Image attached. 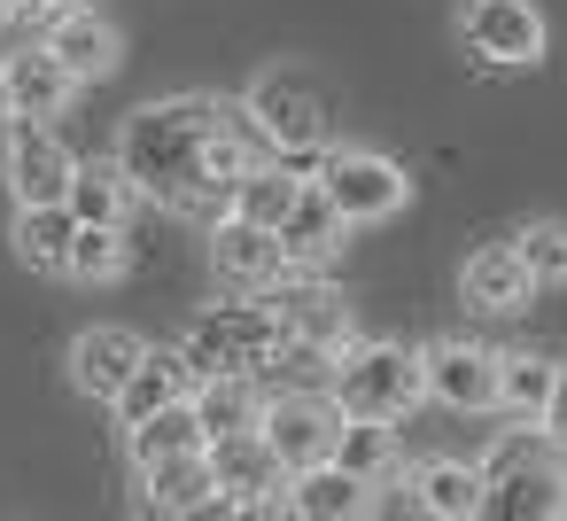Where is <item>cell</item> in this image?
Returning <instances> with one entry per match:
<instances>
[{"mask_svg": "<svg viewBox=\"0 0 567 521\" xmlns=\"http://www.w3.org/2000/svg\"><path fill=\"white\" fill-rule=\"evenodd\" d=\"M265 133L241 102H210V94H164L148 110L125 118L117 133V164L141 187V203H164L179 218L195 211H226L234 180L249 164H265Z\"/></svg>", "mask_w": 567, "mask_h": 521, "instance_id": "6da1fadb", "label": "cell"}, {"mask_svg": "<svg viewBox=\"0 0 567 521\" xmlns=\"http://www.w3.org/2000/svg\"><path fill=\"white\" fill-rule=\"evenodd\" d=\"M482 513L505 521H559L567 513V443L536 436H497L482 459Z\"/></svg>", "mask_w": 567, "mask_h": 521, "instance_id": "7a4b0ae2", "label": "cell"}, {"mask_svg": "<svg viewBox=\"0 0 567 521\" xmlns=\"http://www.w3.org/2000/svg\"><path fill=\"white\" fill-rule=\"evenodd\" d=\"M280 343H288V327H280V304L272 296H226V304H210L195 327H187V366L195 374H265L272 358H280Z\"/></svg>", "mask_w": 567, "mask_h": 521, "instance_id": "3957f363", "label": "cell"}, {"mask_svg": "<svg viewBox=\"0 0 567 521\" xmlns=\"http://www.w3.org/2000/svg\"><path fill=\"white\" fill-rule=\"evenodd\" d=\"M334 397H342V412H358V420H404L420 397H427V381H420V350L412 343H342L334 350Z\"/></svg>", "mask_w": 567, "mask_h": 521, "instance_id": "277c9868", "label": "cell"}, {"mask_svg": "<svg viewBox=\"0 0 567 521\" xmlns=\"http://www.w3.org/2000/svg\"><path fill=\"white\" fill-rule=\"evenodd\" d=\"M342 397L334 389H319V381H288V389H265V412H257V436L272 443V459L296 474V467H319V459H334V443H342Z\"/></svg>", "mask_w": 567, "mask_h": 521, "instance_id": "5b68a950", "label": "cell"}, {"mask_svg": "<svg viewBox=\"0 0 567 521\" xmlns=\"http://www.w3.org/2000/svg\"><path fill=\"white\" fill-rule=\"evenodd\" d=\"M319 187L334 195V211H342L350 226H381V218H396V211L412 203L404 164L381 156V149H327V156H319Z\"/></svg>", "mask_w": 567, "mask_h": 521, "instance_id": "8992f818", "label": "cell"}, {"mask_svg": "<svg viewBox=\"0 0 567 521\" xmlns=\"http://www.w3.org/2000/svg\"><path fill=\"white\" fill-rule=\"evenodd\" d=\"M249 118H257V133L280 149V156H311V149H327V94L303 79V71H265L257 86H249V102H241Z\"/></svg>", "mask_w": 567, "mask_h": 521, "instance_id": "52a82bcc", "label": "cell"}, {"mask_svg": "<svg viewBox=\"0 0 567 521\" xmlns=\"http://www.w3.org/2000/svg\"><path fill=\"white\" fill-rule=\"evenodd\" d=\"M210 280L226 296H272L288 280V257H280V234L272 226H249L234 211H218L210 226Z\"/></svg>", "mask_w": 567, "mask_h": 521, "instance_id": "ba28073f", "label": "cell"}, {"mask_svg": "<svg viewBox=\"0 0 567 521\" xmlns=\"http://www.w3.org/2000/svg\"><path fill=\"white\" fill-rule=\"evenodd\" d=\"M458 40H466V55L489 63V71H528V63L544 55V17L528 9V0H466Z\"/></svg>", "mask_w": 567, "mask_h": 521, "instance_id": "9c48e42d", "label": "cell"}, {"mask_svg": "<svg viewBox=\"0 0 567 521\" xmlns=\"http://www.w3.org/2000/svg\"><path fill=\"white\" fill-rule=\"evenodd\" d=\"M210 474H218V505H234V513H265L288 490V467L272 459V443L257 428L210 436Z\"/></svg>", "mask_w": 567, "mask_h": 521, "instance_id": "30bf717a", "label": "cell"}, {"mask_svg": "<svg viewBox=\"0 0 567 521\" xmlns=\"http://www.w3.org/2000/svg\"><path fill=\"white\" fill-rule=\"evenodd\" d=\"M71 172H79V156L55 133V118H9V187H17V203H63Z\"/></svg>", "mask_w": 567, "mask_h": 521, "instance_id": "8fae6325", "label": "cell"}, {"mask_svg": "<svg viewBox=\"0 0 567 521\" xmlns=\"http://www.w3.org/2000/svg\"><path fill=\"white\" fill-rule=\"evenodd\" d=\"M420 381H427V397L451 405V412H497V350H482V343H466V335L427 343V350H420Z\"/></svg>", "mask_w": 567, "mask_h": 521, "instance_id": "7c38bea8", "label": "cell"}, {"mask_svg": "<svg viewBox=\"0 0 567 521\" xmlns=\"http://www.w3.org/2000/svg\"><path fill=\"white\" fill-rule=\"evenodd\" d=\"M40 48H55V55L71 63V79H79V86L110 79V71H117V55H125L117 24H110L102 9H86V0H55V9H48V32H40Z\"/></svg>", "mask_w": 567, "mask_h": 521, "instance_id": "4fadbf2b", "label": "cell"}, {"mask_svg": "<svg viewBox=\"0 0 567 521\" xmlns=\"http://www.w3.org/2000/svg\"><path fill=\"white\" fill-rule=\"evenodd\" d=\"M280 234V257H288V273H327L334 257H342V242H350V218L334 211V195L327 187H296V203H288V218L272 226Z\"/></svg>", "mask_w": 567, "mask_h": 521, "instance_id": "5bb4252c", "label": "cell"}, {"mask_svg": "<svg viewBox=\"0 0 567 521\" xmlns=\"http://www.w3.org/2000/svg\"><path fill=\"white\" fill-rule=\"evenodd\" d=\"M458 296H466V311H482V319H513V311L536 304V280H528V265H520L513 242H489V249H474V257L458 265Z\"/></svg>", "mask_w": 567, "mask_h": 521, "instance_id": "9a60e30c", "label": "cell"}, {"mask_svg": "<svg viewBox=\"0 0 567 521\" xmlns=\"http://www.w3.org/2000/svg\"><path fill=\"white\" fill-rule=\"evenodd\" d=\"M280 513H303V521H350V513H373V482L350 474L342 459H319V467H296V474H288Z\"/></svg>", "mask_w": 567, "mask_h": 521, "instance_id": "2e32d148", "label": "cell"}, {"mask_svg": "<svg viewBox=\"0 0 567 521\" xmlns=\"http://www.w3.org/2000/svg\"><path fill=\"white\" fill-rule=\"evenodd\" d=\"M0 86H9V118H63L79 79L55 48H17L9 63H0Z\"/></svg>", "mask_w": 567, "mask_h": 521, "instance_id": "e0dca14e", "label": "cell"}, {"mask_svg": "<svg viewBox=\"0 0 567 521\" xmlns=\"http://www.w3.org/2000/svg\"><path fill=\"white\" fill-rule=\"evenodd\" d=\"M141 335L133 327H86L79 343H71V381H79V397H94V405H117V389L133 381V366H141Z\"/></svg>", "mask_w": 567, "mask_h": 521, "instance_id": "ac0fdd59", "label": "cell"}, {"mask_svg": "<svg viewBox=\"0 0 567 521\" xmlns=\"http://www.w3.org/2000/svg\"><path fill=\"white\" fill-rule=\"evenodd\" d=\"M296 288H272V304H280V327L296 335V343H319V350H342L350 343V304H342V288H327L319 273H288Z\"/></svg>", "mask_w": 567, "mask_h": 521, "instance_id": "d6986e66", "label": "cell"}, {"mask_svg": "<svg viewBox=\"0 0 567 521\" xmlns=\"http://www.w3.org/2000/svg\"><path fill=\"white\" fill-rule=\"evenodd\" d=\"M404 505L435 513V521H474L482 513V467H466V459H420L404 474Z\"/></svg>", "mask_w": 567, "mask_h": 521, "instance_id": "ffe728a7", "label": "cell"}, {"mask_svg": "<svg viewBox=\"0 0 567 521\" xmlns=\"http://www.w3.org/2000/svg\"><path fill=\"white\" fill-rule=\"evenodd\" d=\"M17 257L48 280H71V242H79V211L71 203H17Z\"/></svg>", "mask_w": 567, "mask_h": 521, "instance_id": "44dd1931", "label": "cell"}, {"mask_svg": "<svg viewBox=\"0 0 567 521\" xmlns=\"http://www.w3.org/2000/svg\"><path fill=\"white\" fill-rule=\"evenodd\" d=\"M195 389V366H187V350H141V366H133V381L117 389V420L133 428V420H148V412H164V405H179Z\"/></svg>", "mask_w": 567, "mask_h": 521, "instance_id": "7402d4cb", "label": "cell"}, {"mask_svg": "<svg viewBox=\"0 0 567 521\" xmlns=\"http://www.w3.org/2000/svg\"><path fill=\"white\" fill-rule=\"evenodd\" d=\"M141 490H148V505H156V513H203V505H218L210 443H203V451H179V459L141 467Z\"/></svg>", "mask_w": 567, "mask_h": 521, "instance_id": "603a6c76", "label": "cell"}, {"mask_svg": "<svg viewBox=\"0 0 567 521\" xmlns=\"http://www.w3.org/2000/svg\"><path fill=\"white\" fill-rule=\"evenodd\" d=\"M265 412V374H195V420L210 436H234V428H257Z\"/></svg>", "mask_w": 567, "mask_h": 521, "instance_id": "cb8c5ba5", "label": "cell"}, {"mask_svg": "<svg viewBox=\"0 0 567 521\" xmlns=\"http://www.w3.org/2000/svg\"><path fill=\"white\" fill-rule=\"evenodd\" d=\"M63 203L79 211V226H133V203H141V187L125 180V164H79Z\"/></svg>", "mask_w": 567, "mask_h": 521, "instance_id": "d4e9b609", "label": "cell"}, {"mask_svg": "<svg viewBox=\"0 0 567 521\" xmlns=\"http://www.w3.org/2000/svg\"><path fill=\"white\" fill-rule=\"evenodd\" d=\"M125 436H133V467H156V459H179V451H203V443H210V428L195 420V389H187L179 405L133 420Z\"/></svg>", "mask_w": 567, "mask_h": 521, "instance_id": "484cf974", "label": "cell"}, {"mask_svg": "<svg viewBox=\"0 0 567 521\" xmlns=\"http://www.w3.org/2000/svg\"><path fill=\"white\" fill-rule=\"evenodd\" d=\"M551 381H559V366H551V358H536V350L497 358V412H505V420H520V428H536V420H544Z\"/></svg>", "mask_w": 567, "mask_h": 521, "instance_id": "4316f807", "label": "cell"}, {"mask_svg": "<svg viewBox=\"0 0 567 521\" xmlns=\"http://www.w3.org/2000/svg\"><path fill=\"white\" fill-rule=\"evenodd\" d=\"M296 187H303V180H296L288 164H272V156H265V164H249V172L234 180L226 211H234V218H249V226H280V218H288V203H296Z\"/></svg>", "mask_w": 567, "mask_h": 521, "instance_id": "83f0119b", "label": "cell"}, {"mask_svg": "<svg viewBox=\"0 0 567 521\" xmlns=\"http://www.w3.org/2000/svg\"><path fill=\"white\" fill-rule=\"evenodd\" d=\"M334 459H342L350 474H365V482H389V474H396V420H358V412H350Z\"/></svg>", "mask_w": 567, "mask_h": 521, "instance_id": "f1b7e54d", "label": "cell"}, {"mask_svg": "<svg viewBox=\"0 0 567 521\" xmlns=\"http://www.w3.org/2000/svg\"><path fill=\"white\" fill-rule=\"evenodd\" d=\"M125 265H133V242H125V226H79V242H71V280H86V288H110Z\"/></svg>", "mask_w": 567, "mask_h": 521, "instance_id": "f546056e", "label": "cell"}, {"mask_svg": "<svg viewBox=\"0 0 567 521\" xmlns=\"http://www.w3.org/2000/svg\"><path fill=\"white\" fill-rule=\"evenodd\" d=\"M513 249H520V265H528V280H536V288H567V226H559V218L520 226V234H513Z\"/></svg>", "mask_w": 567, "mask_h": 521, "instance_id": "4dcf8cb0", "label": "cell"}, {"mask_svg": "<svg viewBox=\"0 0 567 521\" xmlns=\"http://www.w3.org/2000/svg\"><path fill=\"white\" fill-rule=\"evenodd\" d=\"M551 443H567V366H559V381H551V397H544V420H536Z\"/></svg>", "mask_w": 567, "mask_h": 521, "instance_id": "1f68e13d", "label": "cell"}, {"mask_svg": "<svg viewBox=\"0 0 567 521\" xmlns=\"http://www.w3.org/2000/svg\"><path fill=\"white\" fill-rule=\"evenodd\" d=\"M55 0H0V24H32V17H48Z\"/></svg>", "mask_w": 567, "mask_h": 521, "instance_id": "d6a6232c", "label": "cell"}, {"mask_svg": "<svg viewBox=\"0 0 567 521\" xmlns=\"http://www.w3.org/2000/svg\"><path fill=\"white\" fill-rule=\"evenodd\" d=\"M0 125H9V86H0Z\"/></svg>", "mask_w": 567, "mask_h": 521, "instance_id": "836d02e7", "label": "cell"}]
</instances>
